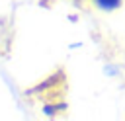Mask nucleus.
<instances>
[{
    "mask_svg": "<svg viewBox=\"0 0 125 121\" xmlns=\"http://www.w3.org/2000/svg\"><path fill=\"white\" fill-rule=\"evenodd\" d=\"M94 4H96L100 10H104V12H113V10L121 8L123 0H94Z\"/></svg>",
    "mask_w": 125,
    "mask_h": 121,
    "instance_id": "f257e3e1",
    "label": "nucleus"
}]
</instances>
